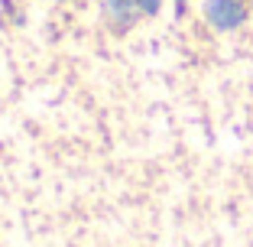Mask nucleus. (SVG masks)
Listing matches in <instances>:
<instances>
[{"instance_id": "1", "label": "nucleus", "mask_w": 253, "mask_h": 247, "mask_svg": "<svg viewBox=\"0 0 253 247\" xmlns=\"http://www.w3.org/2000/svg\"><path fill=\"white\" fill-rule=\"evenodd\" d=\"M205 16H208V23L217 26V30H234V26L244 23L247 10H244L240 0H208L205 3Z\"/></svg>"}, {"instance_id": "2", "label": "nucleus", "mask_w": 253, "mask_h": 247, "mask_svg": "<svg viewBox=\"0 0 253 247\" xmlns=\"http://www.w3.org/2000/svg\"><path fill=\"white\" fill-rule=\"evenodd\" d=\"M140 10H146V13H156L159 7H163V0H133Z\"/></svg>"}]
</instances>
